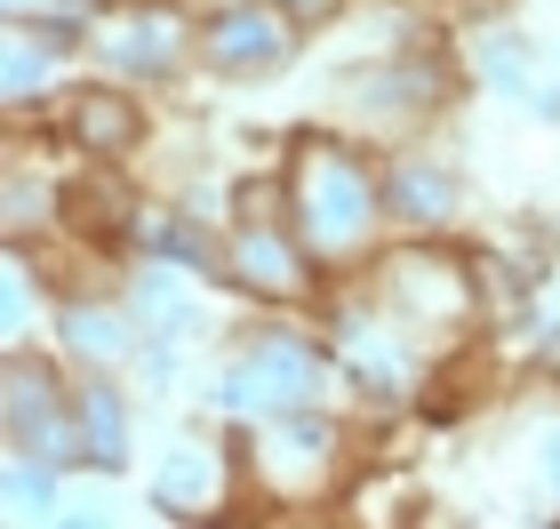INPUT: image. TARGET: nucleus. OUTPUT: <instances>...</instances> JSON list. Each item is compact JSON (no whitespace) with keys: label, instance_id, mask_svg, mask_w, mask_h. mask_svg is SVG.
Listing matches in <instances>:
<instances>
[{"label":"nucleus","instance_id":"9b49d317","mask_svg":"<svg viewBox=\"0 0 560 529\" xmlns=\"http://www.w3.org/2000/svg\"><path fill=\"white\" fill-rule=\"evenodd\" d=\"M113 48H129V65L137 72H168L176 57H185V16H168V9H137L129 24H120V41Z\"/></svg>","mask_w":560,"mask_h":529},{"label":"nucleus","instance_id":"f257e3e1","mask_svg":"<svg viewBox=\"0 0 560 529\" xmlns=\"http://www.w3.org/2000/svg\"><path fill=\"white\" fill-rule=\"evenodd\" d=\"M385 209V176H376L345 137H304L289 161V225L313 257H361Z\"/></svg>","mask_w":560,"mask_h":529},{"label":"nucleus","instance_id":"0eeeda50","mask_svg":"<svg viewBox=\"0 0 560 529\" xmlns=\"http://www.w3.org/2000/svg\"><path fill=\"white\" fill-rule=\"evenodd\" d=\"M200 57L217 72H280L289 65V24L272 9H224L209 33H200Z\"/></svg>","mask_w":560,"mask_h":529},{"label":"nucleus","instance_id":"20e7f679","mask_svg":"<svg viewBox=\"0 0 560 529\" xmlns=\"http://www.w3.org/2000/svg\"><path fill=\"white\" fill-rule=\"evenodd\" d=\"M313 393H320V353L296 337H257L233 369V410H257V417H289Z\"/></svg>","mask_w":560,"mask_h":529},{"label":"nucleus","instance_id":"f8f14e48","mask_svg":"<svg viewBox=\"0 0 560 529\" xmlns=\"http://www.w3.org/2000/svg\"><path fill=\"white\" fill-rule=\"evenodd\" d=\"M209 497H217V458L209 449H176L168 473H161V506L168 514H200Z\"/></svg>","mask_w":560,"mask_h":529},{"label":"nucleus","instance_id":"7ed1b4c3","mask_svg":"<svg viewBox=\"0 0 560 529\" xmlns=\"http://www.w3.org/2000/svg\"><path fill=\"white\" fill-rule=\"evenodd\" d=\"M376 289H385L393 321H456V313H472V265L456 257V249H432V241L385 257Z\"/></svg>","mask_w":560,"mask_h":529},{"label":"nucleus","instance_id":"ddd939ff","mask_svg":"<svg viewBox=\"0 0 560 529\" xmlns=\"http://www.w3.org/2000/svg\"><path fill=\"white\" fill-rule=\"evenodd\" d=\"M448 200H456V185L424 161L393 169V185H385V209H400V217H448Z\"/></svg>","mask_w":560,"mask_h":529},{"label":"nucleus","instance_id":"39448f33","mask_svg":"<svg viewBox=\"0 0 560 529\" xmlns=\"http://www.w3.org/2000/svg\"><path fill=\"white\" fill-rule=\"evenodd\" d=\"M328 458H337V425H320V417L304 425V410H289L257 441V482L272 497H289V506H304V497L328 482Z\"/></svg>","mask_w":560,"mask_h":529},{"label":"nucleus","instance_id":"423d86ee","mask_svg":"<svg viewBox=\"0 0 560 529\" xmlns=\"http://www.w3.org/2000/svg\"><path fill=\"white\" fill-rule=\"evenodd\" d=\"M233 281L272 297V306H296V297L313 289V249H296V225L280 233L272 217H257V225H241V241H233Z\"/></svg>","mask_w":560,"mask_h":529},{"label":"nucleus","instance_id":"2eb2a0df","mask_svg":"<svg viewBox=\"0 0 560 529\" xmlns=\"http://www.w3.org/2000/svg\"><path fill=\"white\" fill-rule=\"evenodd\" d=\"M289 9V24H328V16H345L352 0H280Z\"/></svg>","mask_w":560,"mask_h":529},{"label":"nucleus","instance_id":"f03ea898","mask_svg":"<svg viewBox=\"0 0 560 529\" xmlns=\"http://www.w3.org/2000/svg\"><path fill=\"white\" fill-rule=\"evenodd\" d=\"M0 425H9V441L24 449V458H48V465L89 458V441H81V393H65L57 369H40V361H9Z\"/></svg>","mask_w":560,"mask_h":529},{"label":"nucleus","instance_id":"6e6552de","mask_svg":"<svg viewBox=\"0 0 560 529\" xmlns=\"http://www.w3.org/2000/svg\"><path fill=\"white\" fill-rule=\"evenodd\" d=\"M65 137L81 145L89 161H120V153L144 145V113H137V96H120V89H72L65 96Z\"/></svg>","mask_w":560,"mask_h":529},{"label":"nucleus","instance_id":"9d476101","mask_svg":"<svg viewBox=\"0 0 560 529\" xmlns=\"http://www.w3.org/2000/svg\"><path fill=\"white\" fill-rule=\"evenodd\" d=\"M57 48H65L57 24L40 33L33 16H9V105H24V96H33L48 72H57Z\"/></svg>","mask_w":560,"mask_h":529},{"label":"nucleus","instance_id":"4468645a","mask_svg":"<svg viewBox=\"0 0 560 529\" xmlns=\"http://www.w3.org/2000/svg\"><path fill=\"white\" fill-rule=\"evenodd\" d=\"M65 337L89 353V361H113L129 353V321H105V313H65Z\"/></svg>","mask_w":560,"mask_h":529},{"label":"nucleus","instance_id":"1a4fd4ad","mask_svg":"<svg viewBox=\"0 0 560 529\" xmlns=\"http://www.w3.org/2000/svg\"><path fill=\"white\" fill-rule=\"evenodd\" d=\"M81 441H89V465H120L129 458V417H120V393L105 377L81 386Z\"/></svg>","mask_w":560,"mask_h":529}]
</instances>
